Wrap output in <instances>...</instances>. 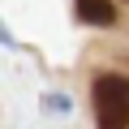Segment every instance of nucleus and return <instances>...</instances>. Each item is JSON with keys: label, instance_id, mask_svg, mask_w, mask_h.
Listing matches in <instances>:
<instances>
[{"label": "nucleus", "instance_id": "1", "mask_svg": "<svg viewBox=\"0 0 129 129\" xmlns=\"http://www.w3.org/2000/svg\"><path fill=\"white\" fill-rule=\"evenodd\" d=\"M95 116L99 129H129V78L103 73L95 82Z\"/></svg>", "mask_w": 129, "mask_h": 129}, {"label": "nucleus", "instance_id": "2", "mask_svg": "<svg viewBox=\"0 0 129 129\" xmlns=\"http://www.w3.org/2000/svg\"><path fill=\"white\" fill-rule=\"evenodd\" d=\"M78 17L95 22V26H112L116 22V5L112 0H78Z\"/></svg>", "mask_w": 129, "mask_h": 129}]
</instances>
